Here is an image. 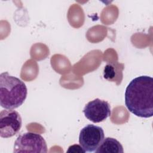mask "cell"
Returning a JSON list of instances; mask_svg holds the SVG:
<instances>
[{
    "mask_svg": "<svg viewBox=\"0 0 153 153\" xmlns=\"http://www.w3.org/2000/svg\"><path fill=\"white\" fill-rule=\"evenodd\" d=\"M125 104L137 117L150 118L153 115V79L147 75L132 79L126 87Z\"/></svg>",
    "mask_w": 153,
    "mask_h": 153,
    "instance_id": "6da1fadb",
    "label": "cell"
},
{
    "mask_svg": "<svg viewBox=\"0 0 153 153\" xmlns=\"http://www.w3.org/2000/svg\"><path fill=\"white\" fill-rule=\"evenodd\" d=\"M26 84L19 78L10 75L8 72L0 75V104L6 109H14L20 106L26 99Z\"/></svg>",
    "mask_w": 153,
    "mask_h": 153,
    "instance_id": "7a4b0ae2",
    "label": "cell"
},
{
    "mask_svg": "<svg viewBox=\"0 0 153 153\" xmlns=\"http://www.w3.org/2000/svg\"><path fill=\"white\" fill-rule=\"evenodd\" d=\"M47 146L44 137L39 134L27 132L19 135L14 145V153H47Z\"/></svg>",
    "mask_w": 153,
    "mask_h": 153,
    "instance_id": "3957f363",
    "label": "cell"
},
{
    "mask_svg": "<svg viewBox=\"0 0 153 153\" xmlns=\"http://www.w3.org/2000/svg\"><path fill=\"white\" fill-rule=\"evenodd\" d=\"M104 138V131L102 127L88 124L80 131L79 143L85 152H94Z\"/></svg>",
    "mask_w": 153,
    "mask_h": 153,
    "instance_id": "277c9868",
    "label": "cell"
},
{
    "mask_svg": "<svg viewBox=\"0 0 153 153\" xmlns=\"http://www.w3.org/2000/svg\"><path fill=\"white\" fill-rule=\"evenodd\" d=\"M22 125L20 114L13 109H4L0 112V136L11 137L17 134Z\"/></svg>",
    "mask_w": 153,
    "mask_h": 153,
    "instance_id": "5b68a950",
    "label": "cell"
},
{
    "mask_svg": "<svg viewBox=\"0 0 153 153\" xmlns=\"http://www.w3.org/2000/svg\"><path fill=\"white\" fill-rule=\"evenodd\" d=\"M83 113L90 121L94 123H100L111 115V106L108 102L97 98L85 105Z\"/></svg>",
    "mask_w": 153,
    "mask_h": 153,
    "instance_id": "8992f818",
    "label": "cell"
},
{
    "mask_svg": "<svg viewBox=\"0 0 153 153\" xmlns=\"http://www.w3.org/2000/svg\"><path fill=\"white\" fill-rule=\"evenodd\" d=\"M123 147L117 139L113 137L104 138L102 142L94 151L95 153H123Z\"/></svg>",
    "mask_w": 153,
    "mask_h": 153,
    "instance_id": "52a82bcc",
    "label": "cell"
},
{
    "mask_svg": "<svg viewBox=\"0 0 153 153\" xmlns=\"http://www.w3.org/2000/svg\"><path fill=\"white\" fill-rule=\"evenodd\" d=\"M124 68L123 64L118 63H108L104 68L103 78L110 81H118L120 83L121 78H123V69Z\"/></svg>",
    "mask_w": 153,
    "mask_h": 153,
    "instance_id": "ba28073f",
    "label": "cell"
},
{
    "mask_svg": "<svg viewBox=\"0 0 153 153\" xmlns=\"http://www.w3.org/2000/svg\"><path fill=\"white\" fill-rule=\"evenodd\" d=\"M67 152H85V151L83 149V148L79 145H77V144H75L73 145L70 146L68 148V149L66 151Z\"/></svg>",
    "mask_w": 153,
    "mask_h": 153,
    "instance_id": "9c48e42d",
    "label": "cell"
}]
</instances>
